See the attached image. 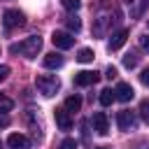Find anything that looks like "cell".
Masks as SVG:
<instances>
[{
	"label": "cell",
	"mask_w": 149,
	"mask_h": 149,
	"mask_svg": "<svg viewBox=\"0 0 149 149\" xmlns=\"http://www.w3.org/2000/svg\"><path fill=\"white\" fill-rule=\"evenodd\" d=\"M40 49H42V37H37V35H30V37H26L23 42L9 47L12 54H23L26 58H35Z\"/></svg>",
	"instance_id": "6da1fadb"
},
{
	"label": "cell",
	"mask_w": 149,
	"mask_h": 149,
	"mask_svg": "<svg viewBox=\"0 0 149 149\" xmlns=\"http://www.w3.org/2000/svg\"><path fill=\"white\" fill-rule=\"evenodd\" d=\"M35 86H37V91H40L42 95L51 98V95H56V93H58L61 81H58V77H56V74H37Z\"/></svg>",
	"instance_id": "7a4b0ae2"
},
{
	"label": "cell",
	"mask_w": 149,
	"mask_h": 149,
	"mask_svg": "<svg viewBox=\"0 0 149 149\" xmlns=\"http://www.w3.org/2000/svg\"><path fill=\"white\" fill-rule=\"evenodd\" d=\"M116 123H119L121 130H133L135 123H137V116H135V112H130V109H121V112L116 114Z\"/></svg>",
	"instance_id": "3957f363"
},
{
	"label": "cell",
	"mask_w": 149,
	"mask_h": 149,
	"mask_svg": "<svg viewBox=\"0 0 149 149\" xmlns=\"http://www.w3.org/2000/svg\"><path fill=\"white\" fill-rule=\"evenodd\" d=\"M2 23H5L7 30H12V28H16V26L23 23V14H21L19 9H5V14H2Z\"/></svg>",
	"instance_id": "277c9868"
},
{
	"label": "cell",
	"mask_w": 149,
	"mask_h": 149,
	"mask_svg": "<svg viewBox=\"0 0 149 149\" xmlns=\"http://www.w3.org/2000/svg\"><path fill=\"white\" fill-rule=\"evenodd\" d=\"M51 42H54V47H58V49H70V47L74 44V37H72L70 33H65V30H54Z\"/></svg>",
	"instance_id": "5b68a950"
},
{
	"label": "cell",
	"mask_w": 149,
	"mask_h": 149,
	"mask_svg": "<svg viewBox=\"0 0 149 149\" xmlns=\"http://www.w3.org/2000/svg\"><path fill=\"white\" fill-rule=\"evenodd\" d=\"M98 79H100V74H98L95 70H93V72H91V70H81V72L74 74V84H77V86H91V84H95Z\"/></svg>",
	"instance_id": "8992f818"
},
{
	"label": "cell",
	"mask_w": 149,
	"mask_h": 149,
	"mask_svg": "<svg viewBox=\"0 0 149 149\" xmlns=\"http://www.w3.org/2000/svg\"><path fill=\"white\" fill-rule=\"evenodd\" d=\"M114 95H116V100H121V102H128V100H133L135 91H133V86H130V84H126V81H119V84H116V88H114Z\"/></svg>",
	"instance_id": "52a82bcc"
},
{
	"label": "cell",
	"mask_w": 149,
	"mask_h": 149,
	"mask_svg": "<svg viewBox=\"0 0 149 149\" xmlns=\"http://www.w3.org/2000/svg\"><path fill=\"white\" fill-rule=\"evenodd\" d=\"M91 121H93V130H95L98 135H107L109 123H107V114H105V112H95Z\"/></svg>",
	"instance_id": "ba28073f"
},
{
	"label": "cell",
	"mask_w": 149,
	"mask_h": 149,
	"mask_svg": "<svg viewBox=\"0 0 149 149\" xmlns=\"http://www.w3.org/2000/svg\"><path fill=\"white\" fill-rule=\"evenodd\" d=\"M126 40H128V30H116V33H112V37H109V42H107V47H109V51H116V49H121L123 44H126Z\"/></svg>",
	"instance_id": "9c48e42d"
},
{
	"label": "cell",
	"mask_w": 149,
	"mask_h": 149,
	"mask_svg": "<svg viewBox=\"0 0 149 149\" xmlns=\"http://www.w3.org/2000/svg\"><path fill=\"white\" fill-rule=\"evenodd\" d=\"M7 144H9L12 149H28V147H30V140H28L26 135H21V133H12V135L7 137Z\"/></svg>",
	"instance_id": "30bf717a"
},
{
	"label": "cell",
	"mask_w": 149,
	"mask_h": 149,
	"mask_svg": "<svg viewBox=\"0 0 149 149\" xmlns=\"http://www.w3.org/2000/svg\"><path fill=\"white\" fill-rule=\"evenodd\" d=\"M54 116H56V123H58L61 130H70V128H72V119H70V114H68L65 107H63V109H56Z\"/></svg>",
	"instance_id": "8fae6325"
},
{
	"label": "cell",
	"mask_w": 149,
	"mask_h": 149,
	"mask_svg": "<svg viewBox=\"0 0 149 149\" xmlns=\"http://www.w3.org/2000/svg\"><path fill=\"white\" fill-rule=\"evenodd\" d=\"M42 63H44V68L56 70V68H61V65H63V56H61V54H56V51H51V54H47V56L42 58Z\"/></svg>",
	"instance_id": "7c38bea8"
},
{
	"label": "cell",
	"mask_w": 149,
	"mask_h": 149,
	"mask_svg": "<svg viewBox=\"0 0 149 149\" xmlns=\"http://www.w3.org/2000/svg\"><path fill=\"white\" fill-rule=\"evenodd\" d=\"M65 109L68 112H79L81 109V98L79 95H68L65 98Z\"/></svg>",
	"instance_id": "4fadbf2b"
},
{
	"label": "cell",
	"mask_w": 149,
	"mask_h": 149,
	"mask_svg": "<svg viewBox=\"0 0 149 149\" xmlns=\"http://www.w3.org/2000/svg\"><path fill=\"white\" fill-rule=\"evenodd\" d=\"M114 100H116V95H114V91H112V88H102V91H100V105H105V107H107V105H112Z\"/></svg>",
	"instance_id": "5bb4252c"
},
{
	"label": "cell",
	"mask_w": 149,
	"mask_h": 149,
	"mask_svg": "<svg viewBox=\"0 0 149 149\" xmlns=\"http://www.w3.org/2000/svg\"><path fill=\"white\" fill-rule=\"evenodd\" d=\"M65 26H68V28H70L72 33H79V30H81V21H79V19H77L74 14H70V16L65 19Z\"/></svg>",
	"instance_id": "9a60e30c"
},
{
	"label": "cell",
	"mask_w": 149,
	"mask_h": 149,
	"mask_svg": "<svg viewBox=\"0 0 149 149\" xmlns=\"http://www.w3.org/2000/svg\"><path fill=\"white\" fill-rule=\"evenodd\" d=\"M93 56H95V54H93L91 49H79L77 61H79V63H91V61H93Z\"/></svg>",
	"instance_id": "2e32d148"
},
{
	"label": "cell",
	"mask_w": 149,
	"mask_h": 149,
	"mask_svg": "<svg viewBox=\"0 0 149 149\" xmlns=\"http://www.w3.org/2000/svg\"><path fill=\"white\" fill-rule=\"evenodd\" d=\"M63 7H65L68 12H77V9L81 7V0H63Z\"/></svg>",
	"instance_id": "e0dca14e"
},
{
	"label": "cell",
	"mask_w": 149,
	"mask_h": 149,
	"mask_svg": "<svg viewBox=\"0 0 149 149\" xmlns=\"http://www.w3.org/2000/svg\"><path fill=\"white\" fill-rule=\"evenodd\" d=\"M140 116H142V119H144V121L149 123V98L140 102Z\"/></svg>",
	"instance_id": "ac0fdd59"
},
{
	"label": "cell",
	"mask_w": 149,
	"mask_h": 149,
	"mask_svg": "<svg viewBox=\"0 0 149 149\" xmlns=\"http://www.w3.org/2000/svg\"><path fill=\"white\" fill-rule=\"evenodd\" d=\"M12 107H14V102H12L7 95H2V93H0V112H9Z\"/></svg>",
	"instance_id": "d6986e66"
},
{
	"label": "cell",
	"mask_w": 149,
	"mask_h": 149,
	"mask_svg": "<svg viewBox=\"0 0 149 149\" xmlns=\"http://www.w3.org/2000/svg\"><path fill=\"white\" fill-rule=\"evenodd\" d=\"M123 65H126V68H135V65H137V56H135V54H126V56H123Z\"/></svg>",
	"instance_id": "ffe728a7"
},
{
	"label": "cell",
	"mask_w": 149,
	"mask_h": 149,
	"mask_svg": "<svg viewBox=\"0 0 149 149\" xmlns=\"http://www.w3.org/2000/svg\"><path fill=\"white\" fill-rule=\"evenodd\" d=\"M58 149H77V142H74L72 137H68V140H63V142L58 144Z\"/></svg>",
	"instance_id": "44dd1931"
},
{
	"label": "cell",
	"mask_w": 149,
	"mask_h": 149,
	"mask_svg": "<svg viewBox=\"0 0 149 149\" xmlns=\"http://www.w3.org/2000/svg\"><path fill=\"white\" fill-rule=\"evenodd\" d=\"M140 81H142L144 86H149V68H144V70L140 72Z\"/></svg>",
	"instance_id": "7402d4cb"
},
{
	"label": "cell",
	"mask_w": 149,
	"mask_h": 149,
	"mask_svg": "<svg viewBox=\"0 0 149 149\" xmlns=\"http://www.w3.org/2000/svg\"><path fill=\"white\" fill-rule=\"evenodd\" d=\"M7 74H9V68H7V65H0V81H5Z\"/></svg>",
	"instance_id": "603a6c76"
},
{
	"label": "cell",
	"mask_w": 149,
	"mask_h": 149,
	"mask_svg": "<svg viewBox=\"0 0 149 149\" xmlns=\"http://www.w3.org/2000/svg\"><path fill=\"white\" fill-rule=\"evenodd\" d=\"M140 44H142V49L149 51V35H140Z\"/></svg>",
	"instance_id": "cb8c5ba5"
},
{
	"label": "cell",
	"mask_w": 149,
	"mask_h": 149,
	"mask_svg": "<svg viewBox=\"0 0 149 149\" xmlns=\"http://www.w3.org/2000/svg\"><path fill=\"white\" fill-rule=\"evenodd\" d=\"M105 77L114 79V77H116V68H114V65H109V68H107V72H105Z\"/></svg>",
	"instance_id": "d4e9b609"
},
{
	"label": "cell",
	"mask_w": 149,
	"mask_h": 149,
	"mask_svg": "<svg viewBox=\"0 0 149 149\" xmlns=\"http://www.w3.org/2000/svg\"><path fill=\"white\" fill-rule=\"evenodd\" d=\"M9 126V116L7 114H0V128H7Z\"/></svg>",
	"instance_id": "484cf974"
},
{
	"label": "cell",
	"mask_w": 149,
	"mask_h": 149,
	"mask_svg": "<svg viewBox=\"0 0 149 149\" xmlns=\"http://www.w3.org/2000/svg\"><path fill=\"white\" fill-rule=\"evenodd\" d=\"M147 7H149V0H142V5H140V12H142V9H147Z\"/></svg>",
	"instance_id": "4316f807"
},
{
	"label": "cell",
	"mask_w": 149,
	"mask_h": 149,
	"mask_svg": "<svg viewBox=\"0 0 149 149\" xmlns=\"http://www.w3.org/2000/svg\"><path fill=\"white\" fill-rule=\"evenodd\" d=\"M95 149H107V147H95Z\"/></svg>",
	"instance_id": "83f0119b"
},
{
	"label": "cell",
	"mask_w": 149,
	"mask_h": 149,
	"mask_svg": "<svg viewBox=\"0 0 149 149\" xmlns=\"http://www.w3.org/2000/svg\"><path fill=\"white\" fill-rule=\"evenodd\" d=\"M126 2H133V0H126Z\"/></svg>",
	"instance_id": "f1b7e54d"
},
{
	"label": "cell",
	"mask_w": 149,
	"mask_h": 149,
	"mask_svg": "<svg viewBox=\"0 0 149 149\" xmlns=\"http://www.w3.org/2000/svg\"><path fill=\"white\" fill-rule=\"evenodd\" d=\"M0 147H2V142H0Z\"/></svg>",
	"instance_id": "f546056e"
}]
</instances>
